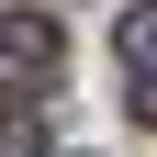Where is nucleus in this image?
<instances>
[{
    "label": "nucleus",
    "instance_id": "nucleus-1",
    "mask_svg": "<svg viewBox=\"0 0 157 157\" xmlns=\"http://www.w3.org/2000/svg\"><path fill=\"white\" fill-rule=\"evenodd\" d=\"M0 56H11L23 78H45V90H56V67H67V34H56L45 11H11V23H0Z\"/></svg>",
    "mask_w": 157,
    "mask_h": 157
},
{
    "label": "nucleus",
    "instance_id": "nucleus-2",
    "mask_svg": "<svg viewBox=\"0 0 157 157\" xmlns=\"http://www.w3.org/2000/svg\"><path fill=\"white\" fill-rule=\"evenodd\" d=\"M112 45H124V67H157V0H135V11H124V34H112Z\"/></svg>",
    "mask_w": 157,
    "mask_h": 157
},
{
    "label": "nucleus",
    "instance_id": "nucleus-3",
    "mask_svg": "<svg viewBox=\"0 0 157 157\" xmlns=\"http://www.w3.org/2000/svg\"><path fill=\"white\" fill-rule=\"evenodd\" d=\"M0 157H45V124L34 112H0Z\"/></svg>",
    "mask_w": 157,
    "mask_h": 157
},
{
    "label": "nucleus",
    "instance_id": "nucleus-4",
    "mask_svg": "<svg viewBox=\"0 0 157 157\" xmlns=\"http://www.w3.org/2000/svg\"><path fill=\"white\" fill-rule=\"evenodd\" d=\"M135 124H157V67H135Z\"/></svg>",
    "mask_w": 157,
    "mask_h": 157
}]
</instances>
